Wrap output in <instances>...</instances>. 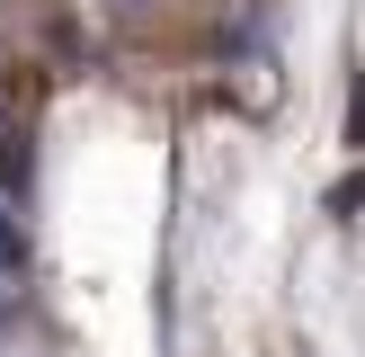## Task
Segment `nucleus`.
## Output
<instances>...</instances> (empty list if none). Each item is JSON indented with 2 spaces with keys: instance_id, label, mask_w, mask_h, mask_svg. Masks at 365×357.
Segmentation results:
<instances>
[{
  "instance_id": "f257e3e1",
  "label": "nucleus",
  "mask_w": 365,
  "mask_h": 357,
  "mask_svg": "<svg viewBox=\"0 0 365 357\" xmlns=\"http://www.w3.org/2000/svg\"><path fill=\"white\" fill-rule=\"evenodd\" d=\"M18 259H27V232H18L9 214H0V268H18Z\"/></svg>"
},
{
  "instance_id": "f03ea898",
  "label": "nucleus",
  "mask_w": 365,
  "mask_h": 357,
  "mask_svg": "<svg viewBox=\"0 0 365 357\" xmlns=\"http://www.w3.org/2000/svg\"><path fill=\"white\" fill-rule=\"evenodd\" d=\"M125 9H143V0H125Z\"/></svg>"
}]
</instances>
